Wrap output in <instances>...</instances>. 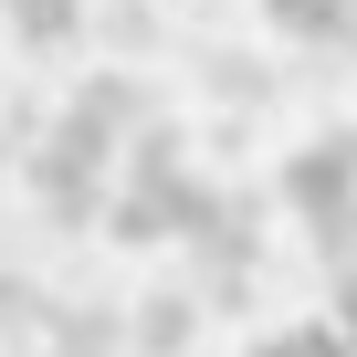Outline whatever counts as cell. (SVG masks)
I'll use <instances>...</instances> for the list:
<instances>
[{
    "instance_id": "6da1fadb",
    "label": "cell",
    "mask_w": 357,
    "mask_h": 357,
    "mask_svg": "<svg viewBox=\"0 0 357 357\" xmlns=\"http://www.w3.org/2000/svg\"><path fill=\"white\" fill-rule=\"evenodd\" d=\"M158 105H147V84L137 74H84L74 95H63V116L43 126V147H32V200L63 221V231H95L105 221V200H116V168H126V137L147 126Z\"/></svg>"
},
{
    "instance_id": "7a4b0ae2",
    "label": "cell",
    "mask_w": 357,
    "mask_h": 357,
    "mask_svg": "<svg viewBox=\"0 0 357 357\" xmlns=\"http://www.w3.org/2000/svg\"><path fill=\"white\" fill-rule=\"evenodd\" d=\"M211 190L221 178H200V158H190V137H178L168 116H147L137 137H126V168H116V200H105V242H126V252H158V242H190L200 221H211Z\"/></svg>"
},
{
    "instance_id": "3957f363",
    "label": "cell",
    "mask_w": 357,
    "mask_h": 357,
    "mask_svg": "<svg viewBox=\"0 0 357 357\" xmlns=\"http://www.w3.org/2000/svg\"><path fill=\"white\" fill-rule=\"evenodd\" d=\"M273 200L305 221V242H315V252H336V242L357 231V126L305 137V147L273 168Z\"/></svg>"
},
{
    "instance_id": "277c9868",
    "label": "cell",
    "mask_w": 357,
    "mask_h": 357,
    "mask_svg": "<svg viewBox=\"0 0 357 357\" xmlns=\"http://www.w3.org/2000/svg\"><path fill=\"white\" fill-rule=\"evenodd\" d=\"M200 273H211V305H231L242 294V263L263 252V190H211V221L178 242Z\"/></svg>"
},
{
    "instance_id": "5b68a950",
    "label": "cell",
    "mask_w": 357,
    "mask_h": 357,
    "mask_svg": "<svg viewBox=\"0 0 357 357\" xmlns=\"http://www.w3.org/2000/svg\"><path fill=\"white\" fill-rule=\"evenodd\" d=\"M263 22L305 53H347L357 43V0H263Z\"/></svg>"
},
{
    "instance_id": "8992f818",
    "label": "cell",
    "mask_w": 357,
    "mask_h": 357,
    "mask_svg": "<svg viewBox=\"0 0 357 357\" xmlns=\"http://www.w3.org/2000/svg\"><path fill=\"white\" fill-rule=\"evenodd\" d=\"M0 22H11L22 53H63V43L84 32V0H0Z\"/></svg>"
},
{
    "instance_id": "52a82bcc",
    "label": "cell",
    "mask_w": 357,
    "mask_h": 357,
    "mask_svg": "<svg viewBox=\"0 0 357 357\" xmlns=\"http://www.w3.org/2000/svg\"><path fill=\"white\" fill-rule=\"evenodd\" d=\"M200 336V305L190 294H158V305H137V357H178Z\"/></svg>"
}]
</instances>
